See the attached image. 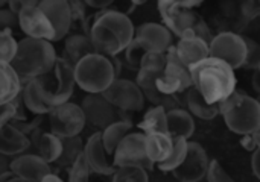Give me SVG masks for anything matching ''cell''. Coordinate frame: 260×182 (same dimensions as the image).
I'll list each match as a JSON object with an SVG mask.
<instances>
[{
	"label": "cell",
	"instance_id": "obj_14",
	"mask_svg": "<svg viewBox=\"0 0 260 182\" xmlns=\"http://www.w3.org/2000/svg\"><path fill=\"white\" fill-rule=\"evenodd\" d=\"M209 164L210 161L204 148L195 141H189L184 161L172 173L180 182H201L207 175Z\"/></svg>",
	"mask_w": 260,
	"mask_h": 182
},
{
	"label": "cell",
	"instance_id": "obj_5",
	"mask_svg": "<svg viewBox=\"0 0 260 182\" xmlns=\"http://www.w3.org/2000/svg\"><path fill=\"white\" fill-rule=\"evenodd\" d=\"M35 84L43 100L50 108L67 103L76 85L73 65L64 58H56L52 70L37 78Z\"/></svg>",
	"mask_w": 260,
	"mask_h": 182
},
{
	"label": "cell",
	"instance_id": "obj_27",
	"mask_svg": "<svg viewBox=\"0 0 260 182\" xmlns=\"http://www.w3.org/2000/svg\"><path fill=\"white\" fill-rule=\"evenodd\" d=\"M145 146H146L148 158L154 164H160L169 158L174 143H172V137L168 134H148Z\"/></svg>",
	"mask_w": 260,
	"mask_h": 182
},
{
	"label": "cell",
	"instance_id": "obj_42",
	"mask_svg": "<svg viewBox=\"0 0 260 182\" xmlns=\"http://www.w3.org/2000/svg\"><path fill=\"white\" fill-rule=\"evenodd\" d=\"M38 2L35 0H11L8 2V6H9V11L14 14V15H18L26 6H30V5H37Z\"/></svg>",
	"mask_w": 260,
	"mask_h": 182
},
{
	"label": "cell",
	"instance_id": "obj_9",
	"mask_svg": "<svg viewBox=\"0 0 260 182\" xmlns=\"http://www.w3.org/2000/svg\"><path fill=\"white\" fill-rule=\"evenodd\" d=\"M47 120L50 134L59 138L78 137L85 128V117L82 108L70 102L55 106L47 114Z\"/></svg>",
	"mask_w": 260,
	"mask_h": 182
},
{
	"label": "cell",
	"instance_id": "obj_26",
	"mask_svg": "<svg viewBox=\"0 0 260 182\" xmlns=\"http://www.w3.org/2000/svg\"><path fill=\"white\" fill-rule=\"evenodd\" d=\"M21 81L11 64L0 62V105L12 102L21 93Z\"/></svg>",
	"mask_w": 260,
	"mask_h": 182
},
{
	"label": "cell",
	"instance_id": "obj_31",
	"mask_svg": "<svg viewBox=\"0 0 260 182\" xmlns=\"http://www.w3.org/2000/svg\"><path fill=\"white\" fill-rule=\"evenodd\" d=\"M62 141V152L59 155V158L56 160V166L62 167V169H70L75 161L79 158V155L84 154V144L81 137H69V138H61Z\"/></svg>",
	"mask_w": 260,
	"mask_h": 182
},
{
	"label": "cell",
	"instance_id": "obj_2",
	"mask_svg": "<svg viewBox=\"0 0 260 182\" xmlns=\"http://www.w3.org/2000/svg\"><path fill=\"white\" fill-rule=\"evenodd\" d=\"M193 87L209 103H221L236 91L235 70L224 61L206 58L189 68Z\"/></svg>",
	"mask_w": 260,
	"mask_h": 182
},
{
	"label": "cell",
	"instance_id": "obj_40",
	"mask_svg": "<svg viewBox=\"0 0 260 182\" xmlns=\"http://www.w3.org/2000/svg\"><path fill=\"white\" fill-rule=\"evenodd\" d=\"M20 96V94H18ZM18 96L12 100V102H8V103H2L0 105V128L9 125L15 114H17V108H18Z\"/></svg>",
	"mask_w": 260,
	"mask_h": 182
},
{
	"label": "cell",
	"instance_id": "obj_37",
	"mask_svg": "<svg viewBox=\"0 0 260 182\" xmlns=\"http://www.w3.org/2000/svg\"><path fill=\"white\" fill-rule=\"evenodd\" d=\"M244 40H245V46H247V56H245L244 67L257 70L260 64V44L250 37H244Z\"/></svg>",
	"mask_w": 260,
	"mask_h": 182
},
{
	"label": "cell",
	"instance_id": "obj_45",
	"mask_svg": "<svg viewBox=\"0 0 260 182\" xmlns=\"http://www.w3.org/2000/svg\"><path fill=\"white\" fill-rule=\"evenodd\" d=\"M14 157H8V155H3L0 154V175L6 173V172H11V163H12Z\"/></svg>",
	"mask_w": 260,
	"mask_h": 182
},
{
	"label": "cell",
	"instance_id": "obj_23",
	"mask_svg": "<svg viewBox=\"0 0 260 182\" xmlns=\"http://www.w3.org/2000/svg\"><path fill=\"white\" fill-rule=\"evenodd\" d=\"M168 120V134L172 138L189 140L195 132V122L189 111L186 110H172L166 113Z\"/></svg>",
	"mask_w": 260,
	"mask_h": 182
},
{
	"label": "cell",
	"instance_id": "obj_17",
	"mask_svg": "<svg viewBox=\"0 0 260 182\" xmlns=\"http://www.w3.org/2000/svg\"><path fill=\"white\" fill-rule=\"evenodd\" d=\"M84 157L87 160V164L91 172L104 176H111L116 172V166L113 161V157L107 154L104 143H102V135L101 132H93L85 146H84Z\"/></svg>",
	"mask_w": 260,
	"mask_h": 182
},
{
	"label": "cell",
	"instance_id": "obj_33",
	"mask_svg": "<svg viewBox=\"0 0 260 182\" xmlns=\"http://www.w3.org/2000/svg\"><path fill=\"white\" fill-rule=\"evenodd\" d=\"M111 176V182H149L148 172L142 167L134 166L117 167Z\"/></svg>",
	"mask_w": 260,
	"mask_h": 182
},
{
	"label": "cell",
	"instance_id": "obj_1",
	"mask_svg": "<svg viewBox=\"0 0 260 182\" xmlns=\"http://www.w3.org/2000/svg\"><path fill=\"white\" fill-rule=\"evenodd\" d=\"M134 33V24L128 15L111 8L94 12V23L90 30V40L96 49V53L105 56H117L131 44Z\"/></svg>",
	"mask_w": 260,
	"mask_h": 182
},
{
	"label": "cell",
	"instance_id": "obj_4",
	"mask_svg": "<svg viewBox=\"0 0 260 182\" xmlns=\"http://www.w3.org/2000/svg\"><path fill=\"white\" fill-rule=\"evenodd\" d=\"M219 114L227 128L238 135L253 134L260 125V105L254 97L242 91H233L219 103Z\"/></svg>",
	"mask_w": 260,
	"mask_h": 182
},
{
	"label": "cell",
	"instance_id": "obj_12",
	"mask_svg": "<svg viewBox=\"0 0 260 182\" xmlns=\"http://www.w3.org/2000/svg\"><path fill=\"white\" fill-rule=\"evenodd\" d=\"M145 141H146V135L143 132L128 134L120 141L116 152L113 154L114 166L116 167L134 166V167H142L146 172L152 170L155 164L148 158Z\"/></svg>",
	"mask_w": 260,
	"mask_h": 182
},
{
	"label": "cell",
	"instance_id": "obj_24",
	"mask_svg": "<svg viewBox=\"0 0 260 182\" xmlns=\"http://www.w3.org/2000/svg\"><path fill=\"white\" fill-rule=\"evenodd\" d=\"M183 99H184V105L189 108V111L193 116H197L198 119L213 120L219 114V103H209L195 87H190L183 94Z\"/></svg>",
	"mask_w": 260,
	"mask_h": 182
},
{
	"label": "cell",
	"instance_id": "obj_39",
	"mask_svg": "<svg viewBox=\"0 0 260 182\" xmlns=\"http://www.w3.org/2000/svg\"><path fill=\"white\" fill-rule=\"evenodd\" d=\"M206 178L209 182H235L233 178L224 170V167L221 166V163L218 160L210 161Z\"/></svg>",
	"mask_w": 260,
	"mask_h": 182
},
{
	"label": "cell",
	"instance_id": "obj_36",
	"mask_svg": "<svg viewBox=\"0 0 260 182\" xmlns=\"http://www.w3.org/2000/svg\"><path fill=\"white\" fill-rule=\"evenodd\" d=\"M90 173H91V170H90L87 160L82 154L75 161V164L67 170V182H88Z\"/></svg>",
	"mask_w": 260,
	"mask_h": 182
},
{
	"label": "cell",
	"instance_id": "obj_13",
	"mask_svg": "<svg viewBox=\"0 0 260 182\" xmlns=\"http://www.w3.org/2000/svg\"><path fill=\"white\" fill-rule=\"evenodd\" d=\"M102 96L122 113H139L145 108V96L136 82L128 79H116Z\"/></svg>",
	"mask_w": 260,
	"mask_h": 182
},
{
	"label": "cell",
	"instance_id": "obj_32",
	"mask_svg": "<svg viewBox=\"0 0 260 182\" xmlns=\"http://www.w3.org/2000/svg\"><path fill=\"white\" fill-rule=\"evenodd\" d=\"M172 143H174V148H172V152H171L169 158L165 160L163 163L157 164L161 172H174L184 161V158L187 155V144H189L187 140H184V138H172Z\"/></svg>",
	"mask_w": 260,
	"mask_h": 182
},
{
	"label": "cell",
	"instance_id": "obj_47",
	"mask_svg": "<svg viewBox=\"0 0 260 182\" xmlns=\"http://www.w3.org/2000/svg\"><path fill=\"white\" fill-rule=\"evenodd\" d=\"M253 87L257 93V96L260 94V73L256 70V73L253 75Z\"/></svg>",
	"mask_w": 260,
	"mask_h": 182
},
{
	"label": "cell",
	"instance_id": "obj_22",
	"mask_svg": "<svg viewBox=\"0 0 260 182\" xmlns=\"http://www.w3.org/2000/svg\"><path fill=\"white\" fill-rule=\"evenodd\" d=\"M29 149V138L12 125L0 128V154L18 157Z\"/></svg>",
	"mask_w": 260,
	"mask_h": 182
},
{
	"label": "cell",
	"instance_id": "obj_34",
	"mask_svg": "<svg viewBox=\"0 0 260 182\" xmlns=\"http://www.w3.org/2000/svg\"><path fill=\"white\" fill-rule=\"evenodd\" d=\"M166 55L160 53V52H148L143 55L142 61H140V68L139 70H146V71H152V73H158L163 75L165 68H166Z\"/></svg>",
	"mask_w": 260,
	"mask_h": 182
},
{
	"label": "cell",
	"instance_id": "obj_8",
	"mask_svg": "<svg viewBox=\"0 0 260 182\" xmlns=\"http://www.w3.org/2000/svg\"><path fill=\"white\" fill-rule=\"evenodd\" d=\"M166 68L163 75L157 79L155 85L158 91L165 96L184 94L190 87H193L192 76L189 68L180 61L175 46H171L166 50Z\"/></svg>",
	"mask_w": 260,
	"mask_h": 182
},
{
	"label": "cell",
	"instance_id": "obj_3",
	"mask_svg": "<svg viewBox=\"0 0 260 182\" xmlns=\"http://www.w3.org/2000/svg\"><path fill=\"white\" fill-rule=\"evenodd\" d=\"M56 52L50 41L23 38L17 44V52L11 61L21 84L34 81L52 70L56 61Z\"/></svg>",
	"mask_w": 260,
	"mask_h": 182
},
{
	"label": "cell",
	"instance_id": "obj_46",
	"mask_svg": "<svg viewBox=\"0 0 260 182\" xmlns=\"http://www.w3.org/2000/svg\"><path fill=\"white\" fill-rule=\"evenodd\" d=\"M251 167H253L254 175L257 176V179L260 181V149H256V151H254V154H253V158H251Z\"/></svg>",
	"mask_w": 260,
	"mask_h": 182
},
{
	"label": "cell",
	"instance_id": "obj_29",
	"mask_svg": "<svg viewBox=\"0 0 260 182\" xmlns=\"http://www.w3.org/2000/svg\"><path fill=\"white\" fill-rule=\"evenodd\" d=\"M20 94H21V99H23V103H24L26 110L34 116H47L53 110L43 100L41 94L38 93L35 79L26 82L24 87H21Z\"/></svg>",
	"mask_w": 260,
	"mask_h": 182
},
{
	"label": "cell",
	"instance_id": "obj_50",
	"mask_svg": "<svg viewBox=\"0 0 260 182\" xmlns=\"http://www.w3.org/2000/svg\"><path fill=\"white\" fill-rule=\"evenodd\" d=\"M8 182H29V181H24V179H21V178H17V176H14V178H11Z\"/></svg>",
	"mask_w": 260,
	"mask_h": 182
},
{
	"label": "cell",
	"instance_id": "obj_52",
	"mask_svg": "<svg viewBox=\"0 0 260 182\" xmlns=\"http://www.w3.org/2000/svg\"><path fill=\"white\" fill-rule=\"evenodd\" d=\"M256 100H257V103H259V105H260V94H259V96H257V97H256Z\"/></svg>",
	"mask_w": 260,
	"mask_h": 182
},
{
	"label": "cell",
	"instance_id": "obj_6",
	"mask_svg": "<svg viewBox=\"0 0 260 182\" xmlns=\"http://www.w3.org/2000/svg\"><path fill=\"white\" fill-rule=\"evenodd\" d=\"M73 70L76 85L88 94H102L117 79L110 58L101 53L85 56Z\"/></svg>",
	"mask_w": 260,
	"mask_h": 182
},
{
	"label": "cell",
	"instance_id": "obj_30",
	"mask_svg": "<svg viewBox=\"0 0 260 182\" xmlns=\"http://www.w3.org/2000/svg\"><path fill=\"white\" fill-rule=\"evenodd\" d=\"M131 132H133V123L125 122V120L116 122V123L110 125L104 132H101L102 143H104V148H105L107 154L113 157V154L116 152L120 141Z\"/></svg>",
	"mask_w": 260,
	"mask_h": 182
},
{
	"label": "cell",
	"instance_id": "obj_43",
	"mask_svg": "<svg viewBox=\"0 0 260 182\" xmlns=\"http://www.w3.org/2000/svg\"><path fill=\"white\" fill-rule=\"evenodd\" d=\"M88 8H94L98 11H102V9H108L111 5H113V0H85L84 2Z\"/></svg>",
	"mask_w": 260,
	"mask_h": 182
},
{
	"label": "cell",
	"instance_id": "obj_20",
	"mask_svg": "<svg viewBox=\"0 0 260 182\" xmlns=\"http://www.w3.org/2000/svg\"><path fill=\"white\" fill-rule=\"evenodd\" d=\"M11 172L24 181L40 182L44 176L52 173L50 164L43 161L40 157L34 154H21L14 157L11 163Z\"/></svg>",
	"mask_w": 260,
	"mask_h": 182
},
{
	"label": "cell",
	"instance_id": "obj_41",
	"mask_svg": "<svg viewBox=\"0 0 260 182\" xmlns=\"http://www.w3.org/2000/svg\"><path fill=\"white\" fill-rule=\"evenodd\" d=\"M18 27V18L9 9H0V30H14Z\"/></svg>",
	"mask_w": 260,
	"mask_h": 182
},
{
	"label": "cell",
	"instance_id": "obj_21",
	"mask_svg": "<svg viewBox=\"0 0 260 182\" xmlns=\"http://www.w3.org/2000/svg\"><path fill=\"white\" fill-rule=\"evenodd\" d=\"M177 55L180 61L187 67H193L195 64L209 58V44L193 35V32H186L175 46Z\"/></svg>",
	"mask_w": 260,
	"mask_h": 182
},
{
	"label": "cell",
	"instance_id": "obj_18",
	"mask_svg": "<svg viewBox=\"0 0 260 182\" xmlns=\"http://www.w3.org/2000/svg\"><path fill=\"white\" fill-rule=\"evenodd\" d=\"M27 138H29V149L26 154H34L40 157L43 161H46L47 164L56 163V160L62 152V141L59 137L38 128L34 132H30Z\"/></svg>",
	"mask_w": 260,
	"mask_h": 182
},
{
	"label": "cell",
	"instance_id": "obj_16",
	"mask_svg": "<svg viewBox=\"0 0 260 182\" xmlns=\"http://www.w3.org/2000/svg\"><path fill=\"white\" fill-rule=\"evenodd\" d=\"M134 41L145 53L148 52L166 53V50L172 46V33L165 24L143 23L136 30Z\"/></svg>",
	"mask_w": 260,
	"mask_h": 182
},
{
	"label": "cell",
	"instance_id": "obj_25",
	"mask_svg": "<svg viewBox=\"0 0 260 182\" xmlns=\"http://www.w3.org/2000/svg\"><path fill=\"white\" fill-rule=\"evenodd\" d=\"M64 49H66L64 59L69 61L73 67L85 56L96 53V49H94L90 37L85 33H72L70 37H67Z\"/></svg>",
	"mask_w": 260,
	"mask_h": 182
},
{
	"label": "cell",
	"instance_id": "obj_35",
	"mask_svg": "<svg viewBox=\"0 0 260 182\" xmlns=\"http://www.w3.org/2000/svg\"><path fill=\"white\" fill-rule=\"evenodd\" d=\"M17 44L18 41L11 30H0V62L11 64L17 52Z\"/></svg>",
	"mask_w": 260,
	"mask_h": 182
},
{
	"label": "cell",
	"instance_id": "obj_53",
	"mask_svg": "<svg viewBox=\"0 0 260 182\" xmlns=\"http://www.w3.org/2000/svg\"><path fill=\"white\" fill-rule=\"evenodd\" d=\"M257 71H259V73H260V64H259V67H257Z\"/></svg>",
	"mask_w": 260,
	"mask_h": 182
},
{
	"label": "cell",
	"instance_id": "obj_28",
	"mask_svg": "<svg viewBox=\"0 0 260 182\" xmlns=\"http://www.w3.org/2000/svg\"><path fill=\"white\" fill-rule=\"evenodd\" d=\"M139 129L145 135H148V134H168L166 110L163 106H152V108H149L145 113L142 122L139 123Z\"/></svg>",
	"mask_w": 260,
	"mask_h": 182
},
{
	"label": "cell",
	"instance_id": "obj_38",
	"mask_svg": "<svg viewBox=\"0 0 260 182\" xmlns=\"http://www.w3.org/2000/svg\"><path fill=\"white\" fill-rule=\"evenodd\" d=\"M69 5H70V12H72L70 30L79 27L81 33H84L82 29H84V21L87 18V5L84 2H78V0H72V2H69Z\"/></svg>",
	"mask_w": 260,
	"mask_h": 182
},
{
	"label": "cell",
	"instance_id": "obj_48",
	"mask_svg": "<svg viewBox=\"0 0 260 182\" xmlns=\"http://www.w3.org/2000/svg\"><path fill=\"white\" fill-rule=\"evenodd\" d=\"M40 182H64V181H62V179H61V178H59L58 175H55V173L52 172L50 175L44 176V178H43V179H41Z\"/></svg>",
	"mask_w": 260,
	"mask_h": 182
},
{
	"label": "cell",
	"instance_id": "obj_19",
	"mask_svg": "<svg viewBox=\"0 0 260 182\" xmlns=\"http://www.w3.org/2000/svg\"><path fill=\"white\" fill-rule=\"evenodd\" d=\"M38 8L46 14V17L53 26V41H59L69 35L72 27V12L69 0H43L38 2Z\"/></svg>",
	"mask_w": 260,
	"mask_h": 182
},
{
	"label": "cell",
	"instance_id": "obj_10",
	"mask_svg": "<svg viewBox=\"0 0 260 182\" xmlns=\"http://www.w3.org/2000/svg\"><path fill=\"white\" fill-rule=\"evenodd\" d=\"M85 126L93 129V132H104L110 125L120 122L123 113L114 108L102 94H88L81 103Z\"/></svg>",
	"mask_w": 260,
	"mask_h": 182
},
{
	"label": "cell",
	"instance_id": "obj_54",
	"mask_svg": "<svg viewBox=\"0 0 260 182\" xmlns=\"http://www.w3.org/2000/svg\"><path fill=\"white\" fill-rule=\"evenodd\" d=\"M257 5H259V9H260V2H257Z\"/></svg>",
	"mask_w": 260,
	"mask_h": 182
},
{
	"label": "cell",
	"instance_id": "obj_49",
	"mask_svg": "<svg viewBox=\"0 0 260 182\" xmlns=\"http://www.w3.org/2000/svg\"><path fill=\"white\" fill-rule=\"evenodd\" d=\"M253 137H254V141H256V144H257V149H260V125L259 128L253 132Z\"/></svg>",
	"mask_w": 260,
	"mask_h": 182
},
{
	"label": "cell",
	"instance_id": "obj_44",
	"mask_svg": "<svg viewBox=\"0 0 260 182\" xmlns=\"http://www.w3.org/2000/svg\"><path fill=\"white\" fill-rule=\"evenodd\" d=\"M241 144H242V148H244L245 151H248V152H254V151L257 149V144H256V141H254L253 134L242 135V138H241Z\"/></svg>",
	"mask_w": 260,
	"mask_h": 182
},
{
	"label": "cell",
	"instance_id": "obj_51",
	"mask_svg": "<svg viewBox=\"0 0 260 182\" xmlns=\"http://www.w3.org/2000/svg\"><path fill=\"white\" fill-rule=\"evenodd\" d=\"M5 5H8L6 2H3V0H0V9H2V6H5Z\"/></svg>",
	"mask_w": 260,
	"mask_h": 182
},
{
	"label": "cell",
	"instance_id": "obj_7",
	"mask_svg": "<svg viewBox=\"0 0 260 182\" xmlns=\"http://www.w3.org/2000/svg\"><path fill=\"white\" fill-rule=\"evenodd\" d=\"M201 2H158L157 8L161 15L165 26L171 33L181 38L186 32H193L195 26L203 20V17L195 11Z\"/></svg>",
	"mask_w": 260,
	"mask_h": 182
},
{
	"label": "cell",
	"instance_id": "obj_15",
	"mask_svg": "<svg viewBox=\"0 0 260 182\" xmlns=\"http://www.w3.org/2000/svg\"><path fill=\"white\" fill-rule=\"evenodd\" d=\"M18 27L27 38L35 40H46L53 41L55 40V30L46 14L38 8L37 5L26 6L18 15Z\"/></svg>",
	"mask_w": 260,
	"mask_h": 182
},
{
	"label": "cell",
	"instance_id": "obj_11",
	"mask_svg": "<svg viewBox=\"0 0 260 182\" xmlns=\"http://www.w3.org/2000/svg\"><path fill=\"white\" fill-rule=\"evenodd\" d=\"M209 56L224 61L233 70L244 67L247 56V46L244 37L235 32L218 33L209 44Z\"/></svg>",
	"mask_w": 260,
	"mask_h": 182
}]
</instances>
